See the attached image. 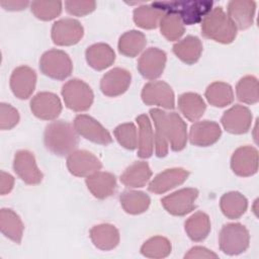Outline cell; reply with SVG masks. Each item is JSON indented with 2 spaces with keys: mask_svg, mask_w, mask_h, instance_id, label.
Instances as JSON below:
<instances>
[{
  "mask_svg": "<svg viewBox=\"0 0 259 259\" xmlns=\"http://www.w3.org/2000/svg\"><path fill=\"white\" fill-rule=\"evenodd\" d=\"M44 141L47 149L53 154L70 155L78 146V134L68 121L56 120L47 125Z\"/></svg>",
  "mask_w": 259,
  "mask_h": 259,
  "instance_id": "6da1fadb",
  "label": "cell"
},
{
  "mask_svg": "<svg viewBox=\"0 0 259 259\" xmlns=\"http://www.w3.org/2000/svg\"><path fill=\"white\" fill-rule=\"evenodd\" d=\"M202 34L221 44L232 42L237 35V27L222 7L212 8L201 20Z\"/></svg>",
  "mask_w": 259,
  "mask_h": 259,
  "instance_id": "7a4b0ae2",
  "label": "cell"
},
{
  "mask_svg": "<svg viewBox=\"0 0 259 259\" xmlns=\"http://www.w3.org/2000/svg\"><path fill=\"white\" fill-rule=\"evenodd\" d=\"M152 6L167 13L177 14L183 24L191 25L200 22L212 9L211 1H162L154 2Z\"/></svg>",
  "mask_w": 259,
  "mask_h": 259,
  "instance_id": "3957f363",
  "label": "cell"
},
{
  "mask_svg": "<svg viewBox=\"0 0 259 259\" xmlns=\"http://www.w3.org/2000/svg\"><path fill=\"white\" fill-rule=\"evenodd\" d=\"M250 236L248 230L239 223L225 225L220 233L221 250L228 255H238L249 247Z\"/></svg>",
  "mask_w": 259,
  "mask_h": 259,
  "instance_id": "277c9868",
  "label": "cell"
},
{
  "mask_svg": "<svg viewBox=\"0 0 259 259\" xmlns=\"http://www.w3.org/2000/svg\"><path fill=\"white\" fill-rule=\"evenodd\" d=\"M62 96L68 108L74 111H85L93 102L90 86L80 79H71L62 87Z\"/></svg>",
  "mask_w": 259,
  "mask_h": 259,
  "instance_id": "5b68a950",
  "label": "cell"
},
{
  "mask_svg": "<svg viewBox=\"0 0 259 259\" xmlns=\"http://www.w3.org/2000/svg\"><path fill=\"white\" fill-rule=\"evenodd\" d=\"M39 68L50 78L65 80L71 75L73 65L70 57L64 51L50 50L41 56Z\"/></svg>",
  "mask_w": 259,
  "mask_h": 259,
  "instance_id": "8992f818",
  "label": "cell"
},
{
  "mask_svg": "<svg viewBox=\"0 0 259 259\" xmlns=\"http://www.w3.org/2000/svg\"><path fill=\"white\" fill-rule=\"evenodd\" d=\"M198 190L195 188H182L161 199L164 208L173 215H185L195 208Z\"/></svg>",
  "mask_w": 259,
  "mask_h": 259,
  "instance_id": "52a82bcc",
  "label": "cell"
},
{
  "mask_svg": "<svg viewBox=\"0 0 259 259\" xmlns=\"http://www.w3.org/2000/svg\"><path fill=\"white\" fill-rule=\"evenodd\" d=\"M142 99L147 105H157L172 109L175 106L174 92L164 81H151L143 87Z\"/></svg>",
  "mask_w": 259,
  "mask_h": 259,
  "instance_id": "ba28073f",
  "label": "cell"
},
{
  "mask_svg": "<svg viewBox=\"0 0 259 259\" xmlns=\"http://www.w3.org/2000/svg\"><path fill=\"white\" fill-rule=\"evenodd\" d=\"M74 128L78 135L93 143L108 145L112 142V138L108 131L89 115H77L74 119Z\"/></svg>",
  "mask_w": 259,
  "mask_h": 259,
  "instance_id": "9c48e42d",
  "label": "cell"
},
{
  "mask_svg": "<svg viewBox=\"0 0 259 259\" xmlns=\"http://www.w3.org/2000/svg\"><path fill=\"white\" fill-rule=\"evenodd\" d=\"M81 23L73 18H63L56 21L52 27V39L58 46H72L83 36Z\"/></svg>",
  "mask_w": 259,
  "mask_h": 259,
  "instance_id": "30bf717a",
  "label": "cell"
},
{
  "mask_svg": "<svg viewBox=\"0 0 259 259\" xmlns=\"http://www.w3.org/2000/svg\"><path fill=\"white\" fill-rule=\"evenodd\" d=\"M67 167L69 171L78 177H87L102 167L100 160L91 152L78 150L72 152L67 158Z\"/></svg>",
  "mask_w": 259,
  "mask_h": 259,
  "instance_id": "8fae6325",
  "label": "cell"
},
{
  "mask_svg": "<svg viewBox=\"0 0 259 259\" xmlns=\"http://www.w3.org/2000/svg\"><path fill=\"white\" fill-rule=\"evenodd\" d=\"M166 65V54L158 48L147 49L138 61L140 74L149 80L160 77Z\"/></svg>",
  "mask_w": 259,
  "mask_h": 259,
  "instance_id": "7c38bea8",
  "label": "cell"
},
{
  "mask_svg": "<svg viewBox=\"0 0 259 259\" xmlns=\"http://www.w3.org/2000/svg\"><path fill=\"white\" fill-rule=\"evenodd\" d=\"M13 169L21 180L27 184H38L42 180V173L35 163V158L27 150H20L15 153Z\"/></svg>",
  "mask_w": 259,
  "mask_h": 259,
  "instance_id": "4fadbf2b",
  "label": "cell"
},
{
  "mask_svg": "<svg viewBox=\"0 0 259 259\" xmlns=\"http://www.w3.org/2000/svg\"><path fill=\"white\" fill-rule=\"evenodd\" d=\"M221 121L227 132L236 135L245 134L251 126L252 113L248 107L236 104L223 114Z\"/></svg>",
  "mask_w": 259,
  "mask_h": 259,
  "instance_id": "5bb4252c",
  "label": "cell"
},
{
  "mask_svg": "<svg viewBox=\"0 0 259 259\" xmlns=\"http://www.w3.org/2000/svg\"><path fill=\"white\" fill-rule=\"evenodd\" d=\"M231 167L235 174L251 176L258 170V151L251 146L238 148L232 155Z\"/></svg>",
  "mask_w": 259,
  "mask_h": 259,
  "instance_id": "9a60e30c",
  "label": "cell"
},
{
  "mask_svg": "<svg viewBox=\"0 0 259 259\" xmlns=\"http://www.w3.org/2000/svg\"><path fill=\"white\" fill-rule=\"evenodd\" d=\"M32 113L45 120H52L59 116L62 111L60 98L52 92H39L30 101Z\"/></svg>",
  "mask_w": 259,
  "mask_h": 259,
  "instance_id": "2e32d148",
  "label": "cell"
},
{
  "mask_svg": "<svg viewBox=\"0 0 259 259\" xmlns=\"http://www.w3.org/2000/svg\"><path fill=\"white\" fill-rule=\"evenodd\" d=\"M35 83V71L27 66L17 67L13 70L10 77V88L19 99L28 98L34 91Z\"/></svg>",
  "mask_w": 259,
  "mask_h": 259,
  "instance_id": "e0dca14e",
  "label": "cell"
},
{
  "mask_svg": "<svg viewBox=\"0 0 259 259\" xmlns=\"http://www.w3.org/2000/svg\"><path fill=\"white\" fill-rule=\"evenodd\" d=\"M132 75L122 68H114L103 75L100 81V89L106 96L115 97L124 93L131 85Z\"/></svg>",
  "mask_w": 259,
  "mask_h": 259,
  "instance_id": "ac0fdd59",
  "label": "cell"
},
{
  "mask_svg": "<svg viewBox=\"0 0 259 259\" xmlns=\"http://www.w3.org/2000/svg\"><path fill=\"white\" fill-rule=\"evenodd\" d=\"M189 172L183 168H171L159 173L149 183V190L156 194L164 193L182 184L188 177Z\"/></svg>",
  "mask_w": 259,
  "mask_h": 259,
  "instance_id": "d6986e66",
  "label": "cell"
},
{
  "mask_svg": "<svg viewBox=\"0 0 259 259\" xmlns=\"http://www.w3.org/2000/svg\"><path fill=\"white\" fill-rule=\"evenodd\" d=\"M256 3L251 0H233L228 3V16L239 29H246L253 24Z\"/></svg>",
  "mask_w": 259,
  "mask_h": 259,
  "instance_id": "ffe728a7",
  "label": "cell"
},
{
  "mask_svg": "<svg viewBox=\"0 0 259 259\" xmlns=\"http://www.w3.org/2000/svg\"><path fill=\"white\" fill-rule=\"evenodd\" d=\"M221 135L222 130L217 122L202 120L191 125L189 139L192 145L198 147H207L218 142Z\"/></svg>",
  "mask_w": 259,
  "mask_h": 259,
  "instance_id": "44dd1931",
  "label": "cell"
},
{
  "mask_svg": "<svg viewBox=\"0 0 259 259\" xmlns=\"http://www.w3.org/2000/svg\"><path fill=\"white\" fill-rule=\"evenodd\" d=\"M166 133L168 143L173 151L178 152L185 148L187 142V126L177 112H167Z\"/></svg>",
  "mask_w": 259,
  "mask_h": 259,
  "instance_id": "7402d4cb",
  "label": "cell"
},
{
  "mask_svg": "<svg viewBox=\"0 0 259 259\" xmlns=\"http://www.w3.org/2000/svg\"><path fill=\"white\" fill-rule=\"evenodd\" d=\"M89 191L97 198L104 199L113 194L116 188L115 176L109 172L97 171L86 178Z\"/></svg>",
  "mask_w": 259,
  "mask_h": 259,
  "instance_id": "603a6c76",
  "label": "cell"
},
{
  "mask_svg": "<svg viewBox=\"0 0 259 259\" xmlns=\"http://www.w3.org/2000/svg\"><path fill=\"white\" fill-rule=\"evenodd\" d=\"M90 238L98 249L104 251L114 249L119 243V233L117 229L109 224L94 226L90 230Z\"/></svg>",
  "mask_w": 259,
  "mask_h": 259,
  "instance_id": "cb8c5ba5",
  "label": "cell"
},
{
  "mask_svg": "<svg viewBox=\"0 0 259 259\" xmlns=\"http://www.w3.org/2000/svg\"><path fill=\"white\" fill-rule=\"evenodd\" d=\"M85 55L88 65L97 71L106 69L115 60V54L111 47L102 42L90 46Z\"/></svg>",
  "mask_w": 259,
  "mask_h": 259,
  "instance_id": "d4e9b609",
  "label": "cell"
},
{
  "mask_svg": "<svg viewBox=\"0 0 259 259\" xmlns=\"http://www.w3.org/2000/svg\"><path fill=\"white\" fill-rule=\"evenodd\" d=\"M152 171L149 164L144 161H137L130 165L120 176V181L131 188L143 187L150 180Z\"/></svg>",
  "mask_w": 259,
  "mask_h": 259,
  "instance_id": "484cf974",
  "label": "cell"
},
{
  "mask_svg": "<svg viewBox=\"0 0 259 259\" xmlns=\"http://www.w3.org/2000/svg\"><path fill=\"white\" fill-rule=\"evenodd\" d=\"M139 124V138H138V156L146 159L152 156L154 150V133L152 130L151 121L146 114H141L136 118Z\"/></svg>",
  "mask_w": 259,
  "mask_h": 259,
  "instance_id": "4316f807",
  "label": "cell"
},
{
  "mask_svg": "<svg viewBox=\"0 0 259 259\" xmlns=\"http://www.w3.org/2000/svg\"><path fill=\"white\" fill-rule=\"evenodd\" d=\"M173 53L184 63L191 65L198 61L202 53L201 40L193 35H188L173 46Z\"/></svg>",
  "mask_w": 259,
  "mask_h": 259,
  "instance_id": "83f0119b",
  "label": "cell"
},
{
  "mask_svg": "<svg viewBox=\"0 0 259 259\" xmlns=\"http://www.w3.org/2000/svg\"><path fill=\"white\" fill-rule=\"evenodd\" d=\"M0 229L4 236L19 244L22 239L24 226L19 215L10 208H2L0 211Z\"/></svg>",
  "mask_w": 259,
  "mask_h": 259,
  "instance_id": "f1b7e54d",
  "label": "cell"
},
{
  "mask_svg": "<svg viewBox=\"0 0 259 259\" xmlns=\"http://www.w3.org/2000/svg\"><path fill=\"white\" fill-rule=\"evenodd\" d=\"M178 108L188 120L195 121L204 113L205 103L197 93L187 92L179 96Z\"/></svg>",
  "mask_w": 259,
  "mask_h": 259,
  "instance_id": "f546056e",
  "label": "cell"
},
{
  "mask_svg": "<svg viewBox=\"0 0 259 259\" xmlns=\"http://www.w3.org/2000/svg\"><path fill=\"white\" fill-rule=\"evenodd\" d=\"M150 114L154 120L155 124V147H156V155L160 158L165 157L168 154V139L166 133V114L167 112L159 109L152 108L150 110Z\"/></svg>",
  "mask_w": 259,
  "mask_h": 259,
  "instance_id": "4dcf8cb0",
  "label": "cell"
},
{
  "mask_svg": "<svg viewBox=\"0 0 259 259\" xmlns=\"http://www.w3.org/2000/svg\"><path fill=\"white\" fill-rule=\"evenodd\" d=\"M223 213L229 219H239L247 209L248 201L246 197L238 191L225 193L220 200Z\"/></svg>",
  "mask_w": 259,
  "mask_h": 259,
  "instance_id": "1f68e13d",
  "label": "cell"
},
{
  "mask_svg": "<svg viewBox=\"0 0 259 259\" xmlns=\"http://www.w3.org/2000/svg\"><path fill=\"white\" fill-rule=\"evenodd\" d=\"M185 232L194 242L204 240L210 232V221L206 213L197 211L192 214L184 224Z\"/></svg>",
  "mask_w": 259,
  "mask_h": 259,
  "instance_id": "d6a6232c",
  "label": "cell"
},
{
  "mask_svg": "<svg viewBox=\"0 0 259 259\" xmlns=\"http://www.w3.org/2000/svg\"><path fill=\"white\" fill-rule=\"evenodd\" d=\"M119 201L125 212L131 214H140L146 211L150 205V197L143 191L127 190L119 196Z\"/></svg>",
  "mask_w": 259,
  "mask_h": 259,
  "instance_id": "836d02e7",
  "label": "cell"
},
{
  "mask_svg": "<svg viewBox=\"0 0 259 259\" xmlns=\"http://www.w3.org/2000/svg\"><path fill=\"white\" fill-rule=\"evenodd\" d=\"M147 39L143 32L139 30H130L124 32L118 40V51L126 57L138 56L146 47Z\"/></svg>",
  "mask_w": 259,
  "mask_h": 259,
  "instance_id": "e575fe53",
  "label": "cell"
},
{
  "mask_svg": "<svg viewBox=\"0 0 259 259\" xmlns=\"http://www.w3.org/2000/svg\"><path fill=\"white\" fill-rule=\"evenodd\" d=\"M207 101L217 107H225L234 100V92L231 85L225 82H213L205 91Z\"/></svg>",
  "mask_w": 259,
  "mask_h": 259,
  "instance_id": "d590c367",
  "label": "cell"
},
{
  "mask_svg": "<svg viewBox=\"0 0 259 259\" xmlns=\"http://www.w3.org/2000/svg\"><path fill=\"white\" fill-rule=\"evenodd\" d=\"M163 12L152 5H143L134 10L135 23L145 29L156 28L160 22Z\"/></svg>",
  "mask_w": 259,
  "mask_h": 259,
  "instance_id": "8d00e7d4",
  "label": "cell"
},
{
  "mask_svg": "<svg viewBox=\"0 0 259 259\" xmlns=\"http://www.w3.org/2000/svg\"><path fill=\"white\" fill-rule=\"evenodd\" d=\"M236 94L240 101L254 104L259 100V85L256 77L248 75L240 79L236 87Z\"/></svg>",
  "mask_w": 259,
  "mask_h": 259,
  "instance_id": "74e56055",
  "label": "cell"
},
{
  "mask_svg": "<svg viewBox=\"0 0 259 259\" xmlns=\"http://www.w3.org/2000/svg\"><path fill=\"white\" fill-rule=\"evenodd\" d=\"M161 33L170 41L177 40L184 33V24L181 18L174 13H164L159 22Z\"/></svg>",
  "mask_w": 259,
  "mask_h": 259,
  "instance_id": "f35d334b",
  "label": "cell"
},
{
  "mask_svg": "<svg viewBox=\"0 0 259 259\" xmlns=\"http://www.w3.org/2000/svg\"><path fill=\"white\" fill-rule=\"evenodd\" d=\"M141 252L148 258H164L171 253V243L164 237L156 236L144 243Z\"/></svg>",
  "mask_w": 259,
  "mask_h": 259,
  "instance_id": "ab89813d",
  "label": "cell"
},
{
  "mask_svg": "<svg viewBox=\"0 0 259 259\" xmlns=\"http://www.w3.org/2000/svg\"><path fill=\"white\" fill-rule=\"evenodd\" d=\"M31 12L41 20H52L60 15L62 2L60 1H33L30 4Z\"/></svg>",
  "mask_w": 259,
  "mask_h": 259,
  "instance_id": "60d3db41",
  "label": "cell"
},
{
  "mask_svg": "<svg viewBox=\"0 0 259 259\" xmlns=\"http://www.w3.org/2000/svg\"><path fill=\"white\" fill-rule=\"evenodd\" d=\"M117 142L127 150H135L138 147V131L134 123L127 122L119 124L114 130Z\"/></svg>",
  "mask_w": 259,
  "mask_h": 259,
  "instance_id": "b9f144b4",
  "label": "cell"
},
{
  "mask_svg": "<svg viewBox=\"0 0 259 259\" xmlns=\"http://www.w3.org/2000/svg\"><path fill=\"white\" fill-rule=\"evenodd\" d=\"M19 121L18 111L7 103L0 104V128L10 130L14 127Z\"/></svg>",
  "mask_w": 259,
  "mask_h": 259,
  "instance_id": "7bdbcfd3",
  "label": "cell"
},
{
  "mask_svg": "<svg viewBox=\"0 0 259 259\" xmlns=\"http://www.w3.org/2000/svg\"><path fill=\"white\" fill-rule=\"evenodd\" d=\"M66 10L76 16H84L86 14L91 13L95 7L96 2L95 1H66L65 2Z\"/></svg>",
  "mask_w": 259,
  "mask_h": 259,
  "instance_id": "ee69618b",
  "label": "cell"
},
{
  "mask_svg": "<svg viewBox=\"0 0 259 259\" xmlns=\"http://www.w3.org/2000/svg\"><path fill=\"white\" fill-rule=\"evenodd\" d=\"M185 259H196V258H218V255L214 254L213 252H211L210 250L204 248V247H200V246H196L191 248L187 254H185L184 256Z\"/></svg>",
  "mask_w": 259,
  "mask_h": 259,
  "instance_id": "f6af8a7d",
  "label": "cell"
},
{
  "mask_svg": "<svg viewBox=\"0 0 259 259\" xmlns=\"http://www.w3.org/2000/svg\"><path fill=\"white\" fill-rule=\"evenodd\" d=\"M14 185V178L9 173L4 171L0 172V193L5 195L6 193L10 192Z\"/></svg>",
  "mask_w": 259,
  "mask_h": 259,
  "instance_id": "bcb514c9",
  "label": "cell"
},
{
  "mask_svg": "<svg viewBox=\"0 0 259 259\" xmlns=\"http://www.w3.org/2000/svg\"><path fill=\"white\" fill-rule=\"evenodd\" d=\"M1 6L4 7L7 10H22L24 9L27 5V1H1Z\"/></svg>",
  "mask_w": 259,
  "mask_h": 259,
  "instance_id": "7dc6e473",
  "label": "cell"
}]
</instances>
